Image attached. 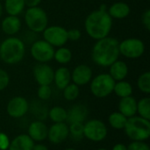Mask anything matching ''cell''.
<instances>
[{
    "label": "cell",
    "mask_w": 150,
    "mask_h": 150,
    "mask_svg": "<svg viewBox=\"0 0 150 150\" xmlns=\"http://www.w3.org/2000/svg\"><path fill=\"white\" fill-rule=\"evenodd\" d=\"M107 12L112 19H124L129 16L131 12V8L127 3L118 1L111 4L107 8Z\"/></svg>",
    "instance_id": "cell-17"
},
{
    "label": "cell",
    "mask_w": 150,
    "mask_h": 150,
    "mask_svg": "<svg viewBox=\"0 0 150 150\" xmlns=\"http://www.w3.org/2000/svg\"><path fill=\"white\" fill-rule=\"evenodd\" d=\"M67 36H68V40L77 41L78 40L81 39L82 33L77 28H72V29L67 30Z\"/></svg>",
    "instance_id": "cell-35"
},
{
    "label": "cell",
    "mask_w": 150,
    "mask_h": 150,
    "mask_svg": "<svg viewBox=\"0 0 150 150\" xmlns=\"http://www.w3.org/2000/svg\"><path fill=\"white\" fill-rule=\"evenodd\" d=\"M129 72L128 65L126 62L121 60H117L112 65L109 66V75L112 77L115 82L125 80Z\"/></svg>",
    "instance_id": "cell-18"
},
{
    "label": "cell",
    "mask_w": 150,
    "mask_h": 150,
    "mask_svg": "<svg viewBox=\"0 0 150 150\" xmlns=\"http://www.w3.org/2000/svg\"><path fill=\"white\" fill-rule=\"evenodd\" d=\"M72 58H73V54H72V51L69 47H66L65 46H63V47H60L54 49L53 60H54L59 64L66 65L71 62Z\"/></svg>",
    "instance_id": "cell-24"
},
{
    "label": "cell",
    "mask_w": 150,
    "mask_h": 150,
    "mask_svg": "<svg viewBox=\"0 0 150 150\" xmlns=\"http://www.w3.org/2000/svg\"><path fill=\"white\" fill-rule=\"evenodd\" d=\"M127 121V118L124 116L122 113H120V112H112L108 117L109 125L116 130L124 129Z\"/></svg>",
    "instance_id": "cell-26"
},
{
    "label": "cell",
    "mask_w": 150,
    "mask_h": 150,
    "mask_svg": "<svg viewBox=\"0 0 150 150\" xmlns=\"http://www.w3.org/2000/svg\"><path fill=\"white\" fill-rule=\"evenodd\" d=\"M10 142L9 137L5 134L0 133V150H8Z\"/></svg>",
    "instance_id": "cell-36"
},
{
    "label": "cell",
    "mask_w": 150,
    "mask_h": 150,
    "mask_svg": "<svg viewBox=\"0 0 150 150\" xmlns=\"http://www.w3.org/2000/svg\"><path fill=\"white\" fill-rule=\"evenodd\" d=\"M62 93H63V98L66 100L74 101L80 95V88L78 85L73 83H70L62 90Z\"/></svg>",
    "instance_id": "cell-29"
},
{
    "label": "cell",
    "mask_w": 150,
    "mask_h": 150,
    "mask_svg": "<svg viewBox=\"0 0 150 150\" xmlns=\"http://www.w3.org/2000/svg\"><path fill=\"white\" fill-rule=\"evenodd\" d=\"M64 150H76V149H73V148H69V149H64Z\"/></svg>",
    "instance_id": "cell-42"
},
{
    "label": "cell",
    "mask_w": 150,
    "mask_h": 150,
    "mask_svg": "<svg viewBox=\"0 0 150 150\" xmlns=\"http://www.w3.org/2000/svg\"><path fill=\"white\" fill-rule=\"evenodd\" d=\"M69 136L74 141H81L83 138V123H71L69 125Z\"/></svg>",
    "instance_id": "cell-31"
},
{
    "label": "cell",
    "mask_w": 150,
    "mask_h": 150,
    "mask_svg": "<svg viewBox=\"0 0 150 150\" xmlns=\"http://www.w3.org/2000/svg\"><path fill=\"white\" fill-rule=\"evenodd\" d=\"M107 134V127L100 120H91L83 123V137L91 142H102L106 138Z\"/></svg>",
    "instance_id": "cell-8"
},
{
    "label": "cell",
    "mask_w": 150,
    "mask_h": 150,
    "mask_svg": "<svg viewBox=\"0 0 150 150\" xmlns=\"http://www.w3.org/2000/svg\"><path fill=\"white\" fill-rule=\"evenodd\" d=\"M54 69L47 63H37L33 69L34 80L39 85H50L54 80Z\"/></svg>",
    "instance_id": "cell-12"
},
{
    "label": "cell",
    "mask_w": 150,
    "mask_h": 150,
    "mask_svg": "<svg viewBox=\"0 0 150 150\" xmlns=\"http://www.w3.org/2000/svg\"><path fill=\"white\" fill-rule=\"evenodd\" d=\"M93 77L92 69L87 64H79L76 66L71 72V81L73 83L80 86H84L91 81Z\"/></svg>",
    "instance_id": "cell-13"
},
{
    "label": "cell",
    "mask_w": 150,
    "mask_h": 150,
    "mask_svg": "<svg viewBox=\"0 0 150 150\" xmlns=\"http://www.w3.org/2000/svg\"><path fill=\"white\" fill-rule=\"evenodd\" d=\"M112 150H127V148L123 143H117L112 147Z\"/></svg>",
    "instance_id": "cell-39"
},
{
    "label": "cell",
    "mask_w": 150,
    "mask_h": 150,
    "mask_svg": "<svg viewBox=\"0 0 150 150\" xmlns=\"http://www.w3.org/2000/svg\"><path fill=\"white\" fill-rule=\"evenodd\" d=\"M127 150H150V147L145 142L133 141L128 146H127Z\"/></svg>",
    "instance_id": "cell-34"
},
{
    "label": "cell",
    "mask_w": 150,
    "mask_h": 150,
    "mask_svg": "<svg viewBox=\"0 0 150 150\" xmlns=\"http://www.w3.org/2000/svg\"><path fill=\"white\" fill-rule=\"evenodd\" d=\"M32 150H48V149H47V146H45V145H43L41 143H38V144L34 143Z\"/></svg>",
    "instance_id": "cell-40"
},
{
    "label": "cell",
    "mask_w": 150,
    "mask_h": 150,
    "mask_svg": "<svg viewBox=\"0 0 150 150\" xmlns=\"http://www.w3.org/2000/svg\"><path fill=\"white\" fill-rule=\"evenodd\" d=\"M120 54L125 58L134 60L141 58L146 50L145 43L139 38H127L119 43Z\"/></svg>",
    "instance_id": "cell-7"
},
{
    "label": "cell",
    "mask_w": 150,
    "mask_h": 150,
    "mask_svg": "<svg viewBox=\"0 0 150 150\" xmlns=\"http://www.w3.org/2000/svg\"><path fill=\"white\" fill-rule=\"evenodd\" d=\"M124 131L130 140L145 142L150 137V120L136 115L128 118Z\"/></svg>",
    "instance_id": "cell-4"
},
{
    "label": "cell",
    "mask_w": 150,
    "mask_h": 150,
    "mask_svg": "<svg viewBox=\"0 0 150 150\" xmlns=\"http://www.w3.org/2000/svg\"><path fill=\"white\" fill-rule=\"evenodd\" d=\"M3 12H4V6H3V4H2V3L0 1V18L3 15Z\"/></svg>",
    "instance_id": "cell-41"
},
{
    "label": "cell",
    "mask_w": 150,
    "mask_h": 150,
    "mask_svg": "<svg viewBox=\"0 0 150 150\" xmlns=\"http://www.w3.org/2000/svg\"><path fill=\"white\" fill-rule=\"evenodd\" d=\"M34 142L29 137L28 134H22L17 135L10 142L8 150H32Z\"/></svg>",
    "instance_id": "cell-22"
},
{
    "label": "cell",
    "mask_w": 150,
    "mask_h": 150,
    "mask_svg": "<svg viewBox=\"0 0 150 150\" xmlns=\"http://www.w3.org/2000/svg\"><path fill=\"white\" fill-rule=\"evenodd\" d=\"M30 53L37 62L47 63L54 59V47L44 40H37L32 43Z\"/></svg>",
    "instance_id": "cell-9"
},
{
    "label": "cell",
    "mask_w": 150,
    "mask_h": 150,
    "mask_svg": "<svg viewBox=\"0 0 150 150\" xmlns=\"http://www.w3.org/2000/svg\"><path fill=\"white\" fill-rule=\"evenodd\" d=\"M137 113L140 117L150 120V98L144 97L137 101Z\"/></svg>",
    "instance_id": "cell-28"
},
{
    "label": "cell",
    "mask_w": 150,
    "mask_h": 150,
    "mask_svg": "<svg viewBox=\"0 0 150 150\" xmlns=\"http://www.w3.org/2000/svg\"><path fill=\"white\" fill-rule=\"evenodd\" d=\"M115 81L108 73H101L92 77L90 82L91 94L98 98H105L113 92Z\"/></svg>",
    "instance_id": "cell-6"
},
{
    "label": "cell",
    "mask_w": 150,
    "mask_h": 150,
    "mask_svg": "<svg viewBox=\"0 0 150 150\" xmlns=\"http://www.w3.org/2000/svg\"><path fill=\"white\" fill-rule=\"evenodd\" d=\"M142 22L144 25V27L149 31L150 30V10L147 9L142 16Z\"/></svg>",
    "instance_id": "cell-37"
},
{
    "label": "cell",
    "mask_w": 150,
    "mask_h": 150,
    "mask_svg": "<svg viewBox=\"0 0 150 150\" xmlns=\"http://www.w3.org/2000/svg\"><path fill=\"white\" fill-rule=\"evenodd\" d=\"M10 84V76L8 72L0 68V91L5 90Z\"/></svg>",
    "instance_id": "cell-33"
},
{
    "label": "cell",
    "mask_w": 150,
    "mask_h": 150,
    "mask_svg": "<svg viewBox=\"0 0 150 150\" xmlns=\"http://www.w3.org/2000/svg\"><path fill=\"white\" fill-rule=\"evenodd\" d=\"M133 91H134L133 90V86H132V84L129 82L125 81V80L115 82L114 88H113V92L119 98H122L132 96Z\"/></svg>",
    "instance_id": "cell-25"
},
{
    "label": "cell",
    "mask_w": 150,
    "mask_h": 150,
    "mask_svg": "<svg viewBox=\"0 0 150 150\" xmlns=\"http://www.w3.org/2000/svg\"><path fill=\"white\" fill-rule=\"evenodd\" d=\"M97 150H108V149H103V148H101V149H97Z\"/></svg>",
    "instance_id": "cell-43"
},
{
    "label": "cell",
    "mask_w": 150,
    "mask_h": 150,
    "mask_svg": "<svg viewBox=\"0 0 150 150\" xmlns=\"http://www.w3.org/2000/svg\"><path fill=\"white\" fill-rule=\"evenodd\" d=\"M119 112L127 119L135 116L137 113V100L133 97H126L120 98L119 102Z\"/></svg>",
    "instance_id": "cell-20"
},
{
    "label": "cell",
    "mask_w": 150,
    "mask_h": 150,
    "mask_svg": "<svg viewBox=\"0 0 150 150\" xmlns=\"http://www.w3.org/2000/svg\"><path fill=\"white\" fill-rule=\"evenodd\" d=\"M24 1H25V7L29 8V7H36V6H39L42 0H24Z\"/></svg>",
    "instance_id": "cell-38"
},
{
    "label": "cell",
    "mask_w": 150,
    "mask_h": 150,
    "mask_svg": "<svg viewBox=\"0 0 150 150\" xmlns=\"http://www.w3.org/2000/svg\"><path fill=\"white\" fill-rule=\"evenodd\" d=\"M25 54V45L23 40L16 36H9L0 43V60L8 65H15L22 62Z\"/></svg>",
    "instance_id": "cell-3"
},
{
    "label": "cell",
    "mask_w": 150,
    "mask_h": 150,
    "mask_svg": "<svg viewBox=\"0 0 150 150\" xmlns=\"http://www.w3.org/2000/svg\"><path fill=\"white\" fill-rule=\"evenodd\" d=\"M119 43L120 41L117 39L110 36L96 40L91 49L93 62L103 68H108L112 65L120 55Z\"/></svg>",
    "instance_id": "cell-2"
},
{
    "label": "cell",
    "mask_w": 150,
    "mask_h": 150,
    "mask_svg": "<svg viewBox=\"0 0 150 150\" xmlns=\"http://www.w3.org/2000/svg\"><path fill=\"white\" fill-rule=\"evenodd\" d=\"M48 117L54 123L65 122L67 120V111L62 106H54L48 111Z\"/></svg>",
    "instance_id": "cell-27"
},
{
    "label": "cell",
    "mask_w": 150,
    "mask_h": 150,
    "mask_svg": "<svg viewBox=\"0 0 150 150\" xmlns=\"http://www.w3.org/2000/svg\"><path fill=\"white\" fill-rule=\"evenodd\" d=\"M47 127L41 120H35L28 127V135L33 142H43L47 138Z\"/></svg>",
    "instance_id": "cell-16"
},
{
    "label": "cell",
    "mask_w": 150,
    "mask_h": 150,
    "mask_svg": "<svg viewBox=\"0 0 150 150\" xmlns=\"http://www.w3.org/2000/svg\"><path fill=\"white\" fill-rule=\"evenodd\" d=\"M37 96L42 101L48 100L52 96V89L50 85H39L37 90Z\"/></svg>",
    "instance_id": "cell-32"
},
{
    "label": "cell",
    "mask_w": 150,
    "mask_h": 150,
    "mask_svg": "<svg viewBox=\"0 0 150 150\" xmlns=\"http://www.w3.org/2000/svg\"><path fill=\"white\" fill-rule=\"evenodd\" d=\"M3 6L7 15L12 16H18L25 8L24 0H4Z\"/></svg>",
    "instance_id": "cell-23"
},
{
    "label": "cell",
    "mask_w": 150,
    "mask_h": 150,
    "mask_svg": "<svg viewBox=\"0 0 150 150\" xmlns=\"http://www.w3.org/2000/svg\"><path fill=\"white\" fill-rule=\"evenodd\" d=\"M43 40L54 47H60L66 45L68 40L67 29L61 25H47L42 32Z\"/></svg>",
    "instance_id": "cell-10"
},
{
    "label": "cell",
    "mask_w": 150,
    "mask_h": 150,
    "mask_svg": "<svg viewBox=\"0 0 150 150\" xmlns=\"http://www.w3.org/2000/svg\"><path fill=\"white\" fill-rule=\"evenodd\" d=\"M29 110V103L24 98L20 96L14 97L9 100L6 105V112L8 115L13 119L22 118L26 114Z\"/></svg>",
    "instance_id": "cell-11"
},
{
    "label": "cell",
    "mask_w": 150,
    "mask_h": 150,
    "mask_svg": "<svg viewBox=\"0 0 150 150\" xmlns=\"http://www.w3.org/2000/svg\"><path fill=\"white\" fill-rule=\"evenodd\" d=\"M69 138V125L65 122L54 123L47 130L48 141L53 144H60Z\"/></svg>",
    "instance_id": "cell-14"
},
{
    "label": "cell",
    "mask_w": 150,
    "mask_h": 150,
    "mask_svg": "<svg viewBox=\"0 0 150 150\" xmlns=\"http://www.w3.org/2000/svg\"><path fill=\"white\" fill-rule=\"evenodd\" d=\"M22 27V21L18 16L7 15L1 21V29L4 33L9 36L16 35Z\"/></svg>",
    "instance_id": "cell-15"
},
{
    "label": "cell",
    "mask_w": 150,
    "mask_h": 150,
    "mask_svg": "<svg viewBox=\"0 0 150 150\" xmlns=\"http://www.w3.org/2000/svg\"><path fill=\"white\" fill-rule=\"evenodd\" d=\"M53 83H54L57 89L62 91L71 83V71L67 67H59L56 70H54Z\"/></svg>",
    "instance_id": "cell-21"
},
{
    "label": "cell",
    "mask_w": 150,
    "mask_h": 150,
    "mask_svg": "<svg viewBox=\"0 0 150 150\" xmlns=\"http://www.w3.org/2000/svg\"><path fill=\"white\" fill-rule=\"evenodd\" d=\"M137 87L144 94L150 93V72L146 71L139 76L137 79Z\"/></svg>",
    "instance_id": "cell-30"
},
{
    "label": "cell",
    "mask_w": 150,
    "mask_h": 150,
    "mask_svg": "<svg viewBox=\"0 0 150 150\" xmlns=\"http://www.w3.org/2000/svg\"><path fill=\"white\" fill-rule=\"evenodd\" d=\"M67 120L71 123H84L87 115L88 109L83 105H75L69 111H67Z\"/></svg>",
    "instance_id": "cell-19"
},
{
    "label": "cell",
    "mask_w": 150,
    "mask_h": 150,
    "mask_svg": "<svg viewBox=\"0 0 150 150\" xmlns=\"http://www.w3.org/2000/svg\"><path fill=\"white\" fill-rule=\"evenodd\" d=\"M108 6L101 4L98 10L89 13L84 20V30L87 35L95 40L109 36L112 28V18L107 12Z\"/></svg>",
    "instance_id": "cell-1"
},
{
    "label": "cell",
    "mask_w": 150,
    "mask_h": 150,
    "mask_svg": "<svg viewBox=\"0 0 150 150\" xmlns=\"http://www.w3.org/2000/svg\"><path fill=\"white\" fill-rule=\"evenodd\" d=\"M24 21L30 32L42 33L48 25V17L44 9L40 6L26 8L24 13Z\"/></svg>",
    "instance_id": "cell-5"
}]
</instances>
